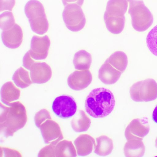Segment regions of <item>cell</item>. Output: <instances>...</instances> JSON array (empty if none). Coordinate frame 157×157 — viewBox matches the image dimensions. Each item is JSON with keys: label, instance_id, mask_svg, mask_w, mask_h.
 Returning a JSON list of instances; mask_svg holds the SVG:
<instances>
[{"label": "cell", "instance_id": "cell-1", "mask_svg": "<svg viewBox=\"0 0 157 157\" xmlns=\"http://www.w3.org/2000/svg\"><path fill=\"white\" fill-rule=\"evenodd\" d=\"M27 118L25 108L20 102H13L7 106L0 103V132L6 137L23 128Z\"/></svg>", "mask_w": 157, "mask_h": 157}, {"label": "cell", "instance_id": "cell-2", "mask_svg": "<svg viewBox=\"0 0 157 157\" xmlns=\"http://www.w3.org/2000/svg\"><path fill=\"white\" fill-rule=\"evenodd\" d=\"M115 105V100L112 91L105 88L99 87L93 89L87 95L85 107L90 116L101 118L109 115Z\"/></svg>", "mask_w": 157, "mask_h": 157}, {"label": "cell", "instance_id": "cell-3", "mask_svg": "<svg viewBox=\"0 0 157 157\" xmlns=\"http://www.w3.org/2000/svg\"><path fill=\"white\" fill-rule=\"evenodd\" d=\"M128 5L127 0H109L104 19L108 30L114 34H118L123 30L125 21L124 14Z\"/></svg>", "mask_w": 157, "mask_h": 157}, {"label": "cell", "instance_id": "cell-4", "mask_svg": "<svg viewBox=\"0 0 157 157\" xmlns=\"http://www.w3.org/2000/svg\"><path fill=\"white\" fill-rule=\"evenodd\" d=\"M128 13L131 18L132 27L136 31L144 32L152 25L153 17L149 9L141 0H127Z\"/></svg>", "mask_w": 157, "mask_h": 157}, {"label": "cell", "instance_id": "cell-5", "mask_svg": "<svg viewBox=\"0 0 157 157\" xmlns=\"http://www.w3.org/2000/svg\"><path fill=\"white\" fill-rule=\"evenodd\" d=\"M25 12L32 30L39 35L48 31L49 24L42 4L37 0H30L26 3Z\"/></svg>", "mask_w": 157, "mask_h": 157}, {"label": "cell", "instance_id": "cell-6", "mask_svg": "<svg viewBox=\"0 0 157 157\" xmlns=\"http://www.w3.org/2000/svg\"><path fill=\"white\" fill-rule=\"evenodd\" d=\"M131 99L136 102H147L157 98V83L154 79L148 78L133 84L130 88Z\"/></svg>", "mask_w": 157, "mask_h": 157}, {"label": "cell", "instance_id": "cell-7", "mask_svg": "<svg viewBox=\"0 0 157 157\" xmlns=\"http://www.w3.org/2000/svg\"><path fill=\"white\" fill-rule=\"evenodd\" d=\"M62 16L66 27L72 32L80 31L86 23V18L81 6L76 4H69L66 6Z\"/></svg>", "mask_w": 157, "mask_h": 157}, {"label": "cell", "instance_id": "cell-8", "mask_svg": "<svg viewBox=\"0 0 157 157\" xmlns=\"http://www.w3.org/2000/svg\"><path fill=\"white\" fill-rule=\"evenodd\" d=\"M76 150L71 141L64 140L42 148L38 156L76 157Z\"/></svg>", "mask_w": 157, "mask_h": 157}, {"label": "cell", "instance_id": "cell-9", "mask_svg": "<svg viewBox=\"0 0 157 157\" xmlns=\"http://www.w3.org/2000/svg\"><path fill=\"white\" fill-rule=\"evenodd\" d=\"M77 109L76 102L74 98L69 95H63L56 98L53 102L52 109L58 117L67 118L73 116Z\"/></svg>", "mask_w": 157, "mask_h": 157}, {"label": "cell", "instance_id": "cell-10", "mask_svg": "<svg viewBox=\"0 0 157 157\" xmlns=\"http://www.w3.org/2000/svg\"><path fill=\"white\" fill-rule=\"evenodd\" d=\"M150 130L147 118L144 117L132 120L126 127L124 132L127 140L133 139L143 140Z\"/></svg>", "mask_w": 157, "mask_h": 157}, {"label": "cell", "instance_id": "cell-11", "mask_svg": "<svg viewBox=\"0 0 157 157\" xmlns=\"http://www.w3.org/2000/svg\"><path fill=\"white\" fill-rule=\"evenodd\" d=\"M50 45V40L47 35L33 36L29 50L31 57L37 60L45 59L48 56Z\"/></svg>", "mask_w": 157, "mask_h": 157}, {"label": "cell", "instance_id": "cell-12", "mask_svg": "<svg viewBox=\"0 0 157 157\" xmlns=\"http://www.w3.org/2000/svg\"><path fill=\"white\" fill-rule=\"evenodd\" d=\"M45 143L55 144L63 139L59 125L51 120H47L39 127Z\"/></svg>", "mask_w": 157, "mask_h": 157}, {"label": "cell", "instance_id": "cell-13", "mask_svg": "<svg viewBox=\"0 0 157 157\" xmlns=\"http://www.w3.org/2000/svg\"><path fill=\"white\" fill-rule=\"evenodd\" d=\"M92 80V74L89 70L75 71L68 76V86L75 90H81L87 87Z\"/></svg>", "mask_w": 157, "mask_h": 157}, {"label": "cell", "instance_id": "cell-14", "mask_svg": "<svg viewBox=\"0 0 157 157\" xmlns=\"http://www.w3.org/2000/svg\"><path fill=\"white\" fill-rule=\"evenodd\" d=\"M30 75L33 83L43 84L48 82L52 76L50 67L45 62H35L31 66Z\"/></svg>", "mask_w": 157, "mask_h": 157}, {"label": "cell", "instance_id": "cell-15", "mask_svg": "<svg viewBox=\"0 0 157 157\" xmlns=\"http://www.w3.org/2000/svg\"><path fill=\"white\" fill-rule=\"evenodd\" d=\"M1 37L4 44L11 49L18 48L21 44L23 33L21 27L17 24L10 29L3 30Z\"/></svg>", "mask_w": 157, "mask_h": 157}, {"label": "cell", "instance_id": "cell-16", "mask_svg": "<svg viewBox=\"0 0 157 157\" xmlns=\"http://www.w3.org/2000/svg\"><path fill=\"white\" fill-rule=\"evenodd\" d=\"M122 73L116 70L105 61L98 71V78L103 83L107 85L114 84L120 78Z\"/></svg>", "mask_w": 157, "mask_h": 157}, {"label": "cell", "instance_id": "cell-17", "mask_svg": "<svg viewBox=\"0 0 157 157\" xmlns=\"http://www.w3.org/2000/svg\"><path fill=\"white\" fill-rule=\"evenodd\" d=\"M74 143L77 154L81 156H85L90 154L96 143L94 139L87 134L80 135Z\"/></svg>", "mask_w": 157, "mask_h": 157}, {"label": "cell", "instance_id": "cell-18", "mask_svg": "<svg viewBox=\"0 0 157 157\" xmlns=\"http://www.w3.org/2000/svg\"><path fill=\"white\" fill-rule=\"evenodd\" d=\"M20 90L16 87L11 82L5 83L1 90V100L6 105H9L12 101L19 99Z\"/></svg>", "mask_w": 157, "mask_h": 157}, {"label": "cell", "instance_id": "cell-19", "mask_svg": "<svg viewBox=\"0 0 157 157\" xmlns=\"http://www.w3.org/2000/svg\"><path fill=\"white\" fill-rule=\"evenodd\" d=\"M124 148L125 156L142 157L145 151V147L142 141L140 139H133L127 140Z\"/></svg>", "mask_w": 157, "mask_h": 157}, {"label": "cell", "instance_id": "cell-20", "mask_svg": "<svg viewBox=\"0 0 157 157\" xmlns=\"http://www.w3.org/2000/svg\"><path fill=\"white\" fill-rule=\"evenodd\" d=\"M96 143L94 147V152L101 156H105L110 154L113 148L112 140L105 135L100 136L96 138Z\"/></svg>", "mask_w": 157, "mask_h": 157}, {"label": "cell", "instance_id": "cell-21", "mask_svg": "<svg viewBox=\"0 0 157 157\" xmlns=\"http://www.w3.org/2000/svg\"><path fill=\"white\" fill-rule=\"evenodd\" d=\"M91 123L90 119L83 110H78L71 121V127L76 132L87 131Z\"/></svg>", "mask_w": 157, "mask_h": 157}, {"label": "cell", "instance_id": "cell-22", "mask_svg": "<svg viewBox=\"0 0 157 157\" xmlns=\"http://www.w3.org/2000/svg\"><path fill=\"white\" fill-rule=\"evenodd\" d=\"M92 63L91 55L84 50H80L75 54L73 63L75 68L79 70H88Z\"/></svg>", "mask_w": 157, "mask_h": 157}, {"label": "cell", "instance_id": "cell-23", "mask_svg": "<svg viewBox=\"0 0 157 157\" xmlns=\"http://www.w3.org/2000/svg\"><path fill=\"white\" fill-rule=\"evenodd\" d=\"M105 61L122 73L125 71L128 64L127 55L121 51L114 52Z\"/></svg>", "mask_w": 157, "mask_h": 157}, {"label": "cell", "instance_id": "cell-24", "mask_svg": "<svg viewBox=\"0 0 157 157\" xmlns=\"http://www.w3.org/2000/svg\"><path fill=\"white\" fill-rule=\"evenodd\" d=\"M12 79L17 87L22 89L28 87L32 83L29 72L21 67L15 72Z\"/></svg>", "mask_w": 157, "mask_h": 157}, {"label": "cell", "instance_id": "cell-25", "mask_svg": "<svg viewBox=\"0 0 157 157\" xmlns=\"http://www.w3.org/2000/svg\"><path fill=\"white\" fill-rule=\"evenodd\" d=\"M146 41L149 50L153 54L157 56V25L148 33Z\"/></svg>", "mask_w": 157, "mask_h": 157}, {"label": "cell", "instance_id": "cell-26", "mask_svg": "<svg viewBox=\"0 0 157 157\" xmlns=\"http://www.w3.org/2000/svg\"><path fill=\"white\" fill-rule=\"evenodd\" d=\"M15 24V21L13 13L10 11H5L0 16V26L2 30L10 29Z\"/></svg>", "mask_w": 157, "mask_h": 157}, {"label": "cell", "instance_id": "cell-27", "mask_svg": "<svg viewBox=\"0 0 157 157\" xmlns=\"http://www.w3.org/2000/svg\"><path fill=\"white\" fill-rule=\"evenodd\" d=\"M15 3V0H0V11H12Z\"/></svg>", "mask_w": 157, "mask_h": 157}, {"label": "cell", "instance_id": "cell-28", "mask_svg": "<svg viewBox=\"0 0 157 157\" xmlns=\"http://www.w3.org/2000/svg\"><path fill=\"white\" fill-rule=\"evenodd\" d=\"M32 58L29 50L25 54L23 59V66L29 70H30L32 65L35 62Z\"/></svg>", "mask_w": 157, "mask_h": 157}, {"label": "cell", "instance_id": "cell-29", "mask_svg": "<svg viewBox=\"0 0 157 157\" xmlns=\"http://www.w3.org/2000/svg\"><path fill=\"white\" fill-rule=\"evenodd\" d=\"M62 2L65 6L69 4L75 3L81 6L84 3V0H62Z\"/></svg>", "mask_w": 157, "mask_h": 157}, {"label": "cell", "instance_id": "cell-30", "mask_svg": "<svg viewBox=\"0 0 157 157\" xmlns=\"http://www.w3.org/2000/svg\"><path fill=\"white\" fill-rule=\"evenodd\" d=\"M152 117L153 121L157 123V105L153 111Z\"/></svg>", "mask_w": 157, "mask_h": 157}, {"label": "cell", "instance_id": "cell-31", "mask_svg": "<svg viewBox=\"0 0 157 157\" xmlns=\"http://www.w3.org/2000/svg\"><path fill=\"white\" fill-rule=\"evenodd\" d=\"M155 146L157 148V137H156L155 140Z\"/></svg>", "mask_w": 157, "mask_h": 157}]
</instances>
